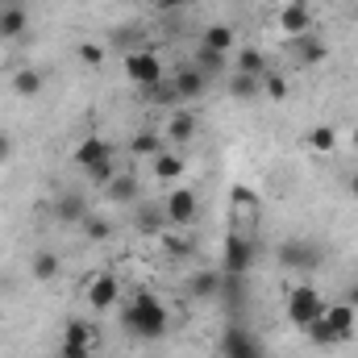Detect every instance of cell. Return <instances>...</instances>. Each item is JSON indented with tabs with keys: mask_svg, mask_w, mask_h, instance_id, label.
Returning a JSON list of instances; mask_svg holds the SVG:
<instances>
[{
	"mask_svg": "<svg viewBox=\"0 0 358 358\" xmlns=\"http://www.w3.org/2000/svg\"><path fill=\"white\" fill-rule=\"evenodd\" d=\"M121 325H125L138 342H159V338L167 334V325H171V313H167V304H163L159 296L138 292L129 304H121Z\"/></svg>",
	"mask_w": 358,
	"mask_h": 358,
	"instance_id": "6da1fadb",
	"label": "cell"
},
{
	"mask_svg": "<svg viewBox=\"0 0 358 358\" xmlns=\"http://www.w3.org/2000/svg\"><path fill=\"white\" fill-rule=\"evenodd\" d=\"M121 71H125L129 84H138L142 92L167 84V67H163V59H159L155 46H134V50H125V55H121Z\"/></svg>",
	"mask_w": 358,
	"mask_h": 358,
	"instance_id": "7a4b0ae2",
	"label": "cell"
},
{
	"mask_svg": "<svg viewBox=\"0 0 358 358\" xmlns=\"http://www.w3.org/2000/svg\"><path fill=\"white\" fill-rule=\"evenodd\" d=\"M283 313H287V321H292L296 329H304V325H313L317 317H325V296H321L313 283H287V292H283Z\"/></svg>",
	"mask_w": 358,
	"mask_h": 358,
	"instance_id": "3957f363",
	"label": "cell"
},
{
	"mask_svg": "<svg viewBox=\"0 0 358 358\" xmlns=\"http://www.w3.org/2000/svg\"><path fill=\"white\" fill-rule=\"evenodd\" d=\"M84 308L88 313H113L121 308V275L117 271H92L84 279Z\"/></svg>",
	"mask_w": 358,
	"mask_h": 358,
	"instance_id": "277c9868",
	"label": "cell"
},
{
	"mask_svg": "<svg viewBox=\"0 0 358 358\" xmlns=\"http://www.w3.org/2000/svg\"><path fill=\"white\" fill-rule=\"evenodd\" d=\"M313 4L308 0H287V4H279V13H275V34L283 38V42H296V38H308L313 34Z\"/></svg>",
	"mask_w": 358,
	"mask_h": 358,
	"instance_id": "5b68a950",
	"label": "cell"
},
{
	"mask_svg": "<svg viewBox=\"0 0 358 358\" xmlns=\"http://www.w3.org/2000/svg\"><path fill=\"white\" fill-rule=\"evenodd\" d=\"M163 217H167V225H176V229H192L196 225V217H200V196L192 192V187H183L176 183L167 196H163Z\"/></svg>",
	"mask_w": 358,
	"mask_h": 358,
	"instance_id": "8992f818",
	"label": "cell"
},
{
	"mask_svg": "<svg viewBox=\"0 0 358 358\" xmlns=\"http://www.w3.org/2000/svg\"><path fill=\"white\" fill-rule=\"evenodd\" d=\"M229 234H242V238H255V225H259V196L250 187H234L229 192Z\"/></svg>",
	"mask_w": 358,
	"mask_h": 358,
	"instance_id": "52a82bcc",
	"label": "cell"
},
{
	"mask_svg": "<svg viewBox=\"0 0 358 358\" xmlns=\"http://www.w3.org/2000/svg\"><path fill=\"white\" fill-rule=\"evenodd\" d=\"M255 267V238L229 234L225 238V259H221V275L225 279H242L246 271Z\"/></svg>",
	"mask_w": 358,
	"mask_h": 358,
	"instance_id": "ba28073f",
	"label": "cell"
},
{
	"mask_svg": "<svg viewBox=\"0 0 358 358\" xmlns=\"http://www.w3.org/2000/svg\"><path fill=\"white\" fill-rule=\"evenodd\" d=\"M167 84L176 92V104H187V100H200L208 92V76L196 63H183V67H176V76H167Z\"/></svg>",
	"mask_w": 358,
	"mask_h": 358,
	"instance_id": "9c48e42d",
	"label": "cell"
},
{
	"mask_svg": "<svg viewBox=\"0 0 358 358\" xmlns=\"http://www.w3.org/2000/svg\"><path fill=\"white\" fill-rule=\"evenodd\" d=\"M96 350V329H92L88 321H67V329H63V358H92Z\"/></svg>",
	"mask_w": 358,
	"mask_h": 358,
	"instance_id": "30bf717a",
	"label": "cell"
},
{
	"mask_svg": "<svg viewBox=\"0 0 358 358\" xmlns=\"http://www.w3.org/2000/svg\"><path fill=\"white\" fill-rule=\"evenodd\" d=\"M196 113H187L183 104L179 108H171L167 113V125H163V138H167V146H176V150H183V146H192V138H196Z\"/></svg>",
	"mask_w": 358,
	"mask_h": 358,
	"instance_id": "8fae6325",
	"label": "cell"
},
{
	"mask_svg": "<svg viewBox=\"0 0 358 358\" xmlns=\"http://www.w3.org/2000/svg\"><path fill=\"white\" fill-rule=\"evenodd\" d=\"M150 176L159 179V183H171V187H176L179 179L187 176V159H183V150L167 146L163 155H155V159H150Z\"/></svg>",
	"mask_w": 358,
	"mask_h": 358,
	"instance_id": "7c38bea8",
	"label": "cell"
},
{
	"mask_svg": "<svg viewBox=\"0 0 358 358\" xmlns=\"http://www.w3.org/2000/svg\"><path fill=\"white\" fill-rule=\"evenodd\" d=\"M325 325L334 329V338H338V346L342 342H350L355 338V329H358V313L350 308V304H325Z\"/></svg>",
	"mask_w": 358,
	"mask_h": 358,
	"instance_id": "4fadbf2b",
	"label": "cell"
},
{
	"mask_svg": "<svg viewBox=\"0 0 358 358\" xmlns=\"http://www.w3.org/2000/svg\"><path fill=\"white\" fill-rule=\"evenodd\" d=\"M29 34L25 4H0V42H21Z\"/></svg>",
	"mask_w": 358,
	"mask_h": 358,
	"instance_id": "5bb4252c",
	"label": "cell"
},
{
	"mask_svg": "<svg viewBox=\"0 0 358 358\" xmlns=\"http://www.w3.org/2000/svg\"><path fill=\"white\" fill-rule=\"evenodd\" d=\"M8 88H13V96H21V100H34V96L46 92V76L38 67H13L8 71Z\"/></svg>",
	"mask_w": 358,
	"mask_h": 358,
	"instance_id": "9a60e30c",
	"label": "cell"
},
{
	"mask_svg": "<svg viewBox=\"0 0 358 358\" xmlns=\"http://www.w3.org/2000/svg\"><path fill=\"white\" fill-rule=\"evenodd\" d=\"M104 155H113V142H108V138H100V134H88V138H80V142H76L71 163H76L80 171H88L92 163H100Z\"/></svg>",
	"mask_w": 358,
	"mask_h": 358,
	"instance_id": "2e32d148",
	"label": "cell"
},
{
	"mask_svg": "<svg viewBox=\"0 0 358 358\" xmlns=\"http://www.w3.org/2000/svg\"><path fill=\"white\" fill-rule=\"evenodd\" d=\"M88 200L80 196V192H63L59 200H55V221H63V225H84V217H88Z\"/></svg>",
	"mask_w": 358,
	"mask_h": 358,
	"instance_id": "e0dca14e",
	"label": "cell"
},
{
	"mask_svg": "<svg viewBox=\"0 0 358 358\" xmlns=\"http://www.w3.org/2000/svg\"><path fill=\"white\" fill-rule=\"evenodd\" d=\"M167 150V138H163V129H138L134 138H129V155L134 159H155V155H163Z\"/></svg>",
	"mask_w": 358,
	"mask_h": 358,
	"instance_id": "ac0fdd59",
	"label": "cell"
},
{
	"mask_svg": "<svg viewBox=\"0 0 358 358\" xmlns=\"http://www.w3.org/2000/svg\"><path fill=\"white\" fill-rule=\"evenodd\" d=\"M279 263L283 267H296V271H313L321 263V255L308 242H287V246H279Z\"/></svg>",
	"mask_w": 358,
	"mask_h": 358,
	"instance_id": "d6986e66",
	"label": "cell"
},
{
	"mask_svg": "<svg viewBox=\"0 0 358 358\" xmlns=\"http://www.w3.org/2000/svg\"><path fill=\"white\" fill-rule=\"evenodd\" d=\"M138 192H142V183H138L134 171H121L117 179H108V183H104L108 204H134V200H138Z\"/></svg>",
	"mask_w": 358,
	"mask_h": 358,
	"instance_id": "ffe728a7",
	"label": "cell"
},
{
	"mask_svg": "<svg viewBox=\"0 0 358 358\" xmlns=\"http://www.w3.org/2000/svg\"><path fill=\"white\" fill-rule=\"evenodd\" d=\"M221 283H225V275L221 271H192L187 275V292L196 296V300H213V296H221Z\"/></svg>",
	"mask_w": 358,
	"mask_h": 358,
	"instance_id": "44dd1931",
	"label": "cell"
},
{
	"mask_svg": "<svg viewBox=\"0 0 358 358\" xmlns=\"http://www.w3.org/2000/svg\"><path fill=\"white\" fill-rule=\"evenodd\" d=\"M200 46L204 50H217V55H234L238 50V34H234V25H208L200 34Z\"/></svg>",
	"mask_w": 358,
	"mask_h": 358,
	"instance_id": "7402d4cb",
	"label": "cell"
},
{
	"mask_svg": "<svg viewBox=\"0 0 358 358\" xmlns=\"http://www.w3.org/2000/svg\"><path fill=\"white\" fill-rule=\"evenodd\" d=\"M225 92H229L234 100H255V96H263V76L229 71V76H225Z\"/></svg>",
	"mask_w": 358,
	"mask_h": 358,
	"instance_id": "603a6c76",
	"label": "cell"
},
{
	"mask_svg": "<svg viewBox=\"0 0 358 358\" xmlns=\"http://www.w3.org/2000/svg\"><path fill=\"white\" fill-rule=\"evenodd\" d=\"M304 142H308V150H313V155H338L342 134H338L334 125H313V129L304 134Z\"/></svg>",
	"mask_w": 358,
	"mask_h": 358,
	"instance_id": "cb8c5ba5",
	"label": "cell"
},
{
	"mask_svg": "<svg viewBox=\"0 0 358 358\" xmlns=\"http://www.w3.org/2000/svg\"><path fill=\"white\" fill-rule=\"evenodd\" d=\"M29 275H34L38 283H55V279L63 275V263H59V255H55V250H38V255L29 259Z\"/></svg>",
	"mask_w": 358,
	"mask_h": 358,
	"instance_id": "d4e9b609",
	"label": "cell"
},
{
	"mask_svg": "<svg viewBox=\"0 0 358 358\" xmlns=\"http://www.w3.org/2000/svg\"><path fill=\"white\" fill-rule=\"evenodd\" d=\"M192 63H196V67H200L208 80H225V76H229V71H225V67H229V55H217V50H204V46H196Z\"/></svg>",
	"mask_w": 358,
	"mask_h": 358,
	"instance_id": "484cf974",
	"label": "cell"
},
{
	"mask_svg": "<svg viewBox=\"0 0 358 358\" xmlns=\"http://www.w3.org/2000/svg\"><path fill=\"white\" fill-rule=\"evenodd\" d=\"M287 50L300 59V63H321L325 55H329V46L317 38V34H308V38H296V42H287Z\"/></svg>",
	"mask_w": 358,
	"mask_h": 358,
	"instance_id": "4316f807",
	"label": "cell"
},
{
	"mask_svg": "<svg viewBox=\"0 0 358 358\" xmlns=\"http://www.w3.org/2000/svg\"><path fill=\"white\" fill-rule=\"evenodd\" d=\"M76 59H80L84 67H104L108 46H104V42H96V38H80V42H76Z\"/></svg>",
	"mask_w": 358,
	"mask_h": 358,
	"instance_id": "83f0119b",
	"label": "cell"
},
{
	"mask_svg": "<svg viewBox=\"0 0 358 358\" xmlns=\"http://www.w3.org/2000/svg\"><path fill=\"white\" fill-rule=\"evenodd\" d=\"M84 176H88V183H96V187H104L108 179H117V176H121V163H117V150H113V155H104L100 163H92L88 171H84Z\"/></svg>",
	"mask_w": 358,
	"mask_h": 358,
	"instance_id": "f1b7e54d",
	"label": "cell"
},
{
	"mask_svg": "<svg viewBox=\"0 0 358 358\" xmlns=\"http://www.w3.org/2000/svg\"><path fill=\"white\" fill-rule=\"evenodd\" d=\"M80 234H84L88 242H108V238H113V221H108L104 213H88L84 225H80Z\"/></svg>",
	"mask_w": 358,
	"mask_h": 358,
	"instance_id": "f546056e",
	"label": "cell"
},
{
	"mask_svg": "<svg viewBox=\"0 0 358 358\" xmlns=\"http://www.w3.org/2000/svg\"><path fill=\"white\" fill-rule=\"evenodd\" d=\"M234 71H246V76H267V59L255 50V46H242L238 59H234Z\"/></svg>",
	"mask_w": 358,
	"mask_h": 358,
	"instance_id": "4dcf8cb0",
	"label": "cell"
},
{
	"mask_svg": "<svg viewBox=\"0 0 358 358\" xmlns=\"http://www.w3.org/2000/svg\"><path fill=\"white\" fill-rule=\"evenodd\" d=\"M304 334H308V342L321 346V350H334V346H338V338H334V329L325 325V317H317L313 325H304Z\"/></svg>",
	"mask_w": 358,
	"mask_h": 358,
	"instance_id": "1f68e13d",
	"label": "cell"
},
{
	"mask_svg": "<svg viewBox=\"0 0 358 358\" xmlns=\"http://www.w3.org/2000/svg\"><path fill=\"white\" fill-rule=\"evenodd\" d=\"M263 96H267V100H287V96H292V84H287V76H279V71H267V76H263Z\"/></svg>",
	"mask_w": 358,
	"mask_h": 358,
	"instance_id": "d6a6232c",
	"label": "cell"
},
{
	"mask_svg": "<svg viewBox=\"0 0 358 358\" xmlns=\"http://www.w3.org/2000/svg\"><path fill=\"white\" fill-rule=\"evenodd\" d=\"M13 150H17V146H13V138L0 129V163H8V159H13Z\"/></svg>",
	"mask_w": 358,
	"mask_h": 358,
	"instance_id": "836d02e7",
	"label": "cell"
},
{
	"mask_svg": "<svg viewBox=\"0 0 358 358\" xmlns=\"http://www.w3.org/2000/svg\"><path fill=\"white\" fill-rule=\"evenodd\" d=\"M342 304H350V308L358 313V279L350 283V287H346V296H342Z\"/></svg>",
	"mask_w": 358,
	"mask_h": 358,
	"instance_id": "e575fe53",
	"label": "cell"
},
{
	"mask_svg": "<svg viewBox=\"0 0 358 358\" xmlns=\"http://www.w3.org/2000/svg\"><path fill=\"white\" fill-rule=\"evenodd\" d=\"M155 8H179V4H187V0H150Z\"/></svg>",
	"mask_w": 358,
	"mask_h": 358,
	"instance_id": "d590c367",
	"label": "cell"
},
{
	"mask_svg": "<svg viewBox=\"0 0 358 358\" xmlns=\"http://www.w3.org/2000/svg\"><path fill=\"white\" fill-rule=\"evenodd\" d=\"M346 146L355 150V159H358V125H355V129H350V138H346Z\"/></svg>",
	"mask_w": 358,
	"mask_h": 358,
	"instance_id": "8d00e7d4",
	"label": "cell"
},
{
	"mask_svg": "<svg viewBox=\"0 0 358 358\" xmlns=\"http://www.w3.org/2000/svg\"><path fill=\"white\" fill-rule=\"evenodd\" d=\"M350 196H355V200H358V171H355V176H350Z\"/></svg>",
	"mask_w": 358,
	"mask_h": 358,
	"instance_id": "74e56055",
	"label": "cell"
},
{
	"mask_svg": "<svg viewBox=\"0 0 358 358\" xmlns=\"http://www.w3.org/2000/svg\"><path fill=\"white\" fill-rule=\"evenodd\" d=\"M271 4H275V8H279V4H287V0H271Z\"/></svg>",
	"mask_w": 358,
	"mask_h": 358,
	"instance_id": "f35d334b",
	"label": "cell"
},
{
	"mask_svg": "<svg viewBox=\"0 0 358 358\" xmlns=\"http://www.w3.org/2000/svg\"><path fill=\"white\" fill-rule=\"evenodd\" d=\"M355 17H358V0H355Z\"/></svg>",
	"mask_w": 358,
	"mask_h": 358,
	"instance_id": "ab89813d",
	"label": "cell"
}]
</instances>
